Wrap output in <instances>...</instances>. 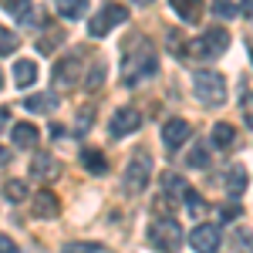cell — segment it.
<instances>
[{"mask_svg":"<svg viewBox=\"0 0 253 253\" xmlns=\"http://www.w3.org/2000/svg\"><path fill=\"white\" fill-rule=\"evenodd\" d=\"M230 47V31L226 27H210L203 38L186 41V58H219Z\"/></svg>","mask_w":253,"mask_h":253,"instance_id":"1","label":"cell"},{"mask_svg":"<svg viewBox=\"0 0 253 253\" xmlns=\"http://www.w3.org/2000/svg\"><path fill=\"white\" fill-rule=\"evenodd\" d=\"M193 88H196V98L203 105H223L226 101V81L219 71H196L193 75Z\"/></svg>","mask_w":253,"mask_h":253,"instance_id":"2","label":"cell"},{"mask_svg":"<svg viewBox=\"0 0 253 253\" xmlns=\"http://www.w3.org/2000/svg\"><path fill=\"white\" fill-rule=\"evenodd\" d=\"M149 179H152V156L149 152H138V156L128 159V166H125V193H145V186H149Z\"/></svg>","mask_w":253,"mask_h":253,"instance_id":"3","label":"cell"},{"mask_svg":"<svg viewBox=\"0 0 253 253\" xmlns=\"http://www.w3.org/2000/svg\"><path fill=\"white\" fill-rule=\"evenodd\" d=\"M182 226L175 223V219H156L152 226H149V240H152V247L159 253H175L182 247Z\"/></svg>","mask_w":253,"mask_h":253,"instance_id":"4","label":"cell"},{"mask_svg":"<svg viewBox=\"0 0 253 253\" xmlns=\"http://www.w3.org/2000/svg\"><path fill=\"white\" fill-rule=\"evenodd\" d=\"M156 47L152 44H138L135 54L128 58V75H125V84H138L142 78H152L156 75Z\"/></svg>","mask_w":253,"mask_h":253,"instance_id":"5","label":"cell"},{"mask_svg":"<svg viewBox=\"0 0 253 253\" xmlns=\"http://www.w3.org/2000/svg\"><path fill=\"white\" fill-rule=\"evenodd\" d=\"M125 17H128V10L122 3H108V7H101L95 17L88 20V34L91 38H105V34L115 31L118 24H125Z\"/></svg>","mask_w":253,"mask_h":253,"instance_id":"6","label":"cell"},{"mask_svg":"<svg viewBox=\"0 0 253 253\" xmlns=\"http://www.w3.org/2000/svg\"><path fill=\"white\" fill-rule=\"evenodd\" d=\"M189 247H193L196 253H216L219 250V226L199 223L196 230H189Z\"/></svg>","mask_w":253,"mask_h":253,"instance_id":"7","label":"cell"},{"mask_svg":"<svg viewBox=\"0 0 253 253\" xmlns=\"http://www.w3.org/2000/svg\"><path fill=\"white\" fill-rule=\"evenodd\" d=\"M189 135H193V128H189V122H186V118H169V122L162 125V145H166V152L182 149Z\"/></svg>","mask_w":253,"mask_h":253,"instance_id":"8","label":"cell"},{"mask_svg":"<svg viewBox=\"0 0 253 253\" xmlns=\"http://www.w3.org/2000/svg\"><path fill=\"white\" fill-rule=\"evenodd\" d=\"M138 125H142V115H138L132 105L118 108L115 115H112V122H108V128H112L115 138H125V135H132V132H138Z\"/></svg>","mask_w":253,"mask_h":253,"instance_id":"9","label":"cell"},{"mask_svg":"<svg viewBox=\"0 0 253 253\" xmlns=\"http://www.w3.org/2000/svg\"><path fill=\"white\" fill-rule=\"evenodd\" d=\"M78 78H81V61L78 58H61L58 68H54V75H51V81H54V88H58V91L75 88Z\"/></svg>","mask_w":253,"mask_h":253,"instance_id":"10","label":"cell"},{"mask_svg":"<svg viewBox=\"0 0 253 253\" xmlns=\"http://www.w3.org/2000/svg\"><path fill=\"white\" fill-rule=\"evenodd\" d=\"M58 213H61L58 196L51 193V189H41V193L34 196V216H38V219H54Z\"/></svg>","mask_w":253,"mask_h":253,"instance_id":"11","label":"cell"},{"mask_svg":"<svg viewBox=\"0 0 253 253\" xmlns=\"http://www.w3.org/2000/svg\"><path fill=\"white\" fill-rule=\"evenodd\" d=\"M61 172L58 159H51V152H38L31 162V179H54Z\"/></svg>","mask_w":253,"mask_h":253,"instance_id":"12","label":"cell"},{"mask_svg":"<svg viewBox=\"0 0 253 253\" xmlns=\"http://www.w3.org/2000/svg\"><path fill=\"white\" fill-rule=\"evenodd\" d=\"M38 142H41V135H38V128H34L31 122L14 125V145H17V149H38Z\"/></svg>","mask_w":253,"mask_h":253,"instance_id":"13","label":"cell"},{"mask_svg":"<svg viewBox=\"0 0 253 253\" xmlns=\"http://www.w3.org/2000/svg\"><path fill=\"white\" fill-rule=\"evenodd\" d=\"M169 3H172V10L186 24H196V20L203 17V0H169Z\"/></svg>","mask_w":253,"mask_h":253,"instance_id":"14","label":"cell"},{"mask_svg":"<svg viewBox=\"0 0 253 253\" xmlns=\"http://www.w3.org/2000/svg\"><path fill=\"white\" fill-rule=\"evenodd\" d=\"M14 81H17V88H31V84L38 81V64L31 58L17 61V64H14Z\"/></svg>","mask_w":253,"mask_h":253,"instance_id":"15","label":"cell"},{"mask_svg":"<svg viewBox=\"0 0 253 253\" xmlns=\"http://www.w3.org/2000/svg\"><path fill=\"white\" fill-rule=\"evenodd\" d=\"M236 138V128L230 125V122H216L213 125V145L216 149H230Z\"/></svg>","mask_w":253,"mask_h":253,"instance_id":"16","label":"cell"},{"mask_svg":"<svg viewBox=\"0 0 253 253\" xmlns=\"http://www.w3.org/2000/svg\"><path fill=\"white\" fill-rule=\"evenodd\" d=\"M81 166H84L88 172H95V175H105V169H108V162H105V156H101L98 149H84V152H81Z\"/></svg>","mask_w":253,"mask_h":253,"instance_id":"17","label":"cell"},{"mask_svg":"<svg viewBox=\"0 0 253 253\" xmlns=\"http://www.w3.org/2000/svg\"><path fill=\"white\" fill-rule=\"evenodd\" d=\"M243 189H247V172L236 166V169H230V175H226V193L230 196H243Z\"/></svg>","mask_w":253,"mask_h":253,"instance_id":"18","label":"cell"},{"mask_svg":"<svg viewBox=\"0 0 253 253\" xmlns=\"http://www.w3.org/2000/svg\"><path fill=\"white\" fill-rule=\"evenodd\" d=\"M84 10H88V0H58V14L61 17H81V14H84Z\"/></svg>","mask_w":253,"mask_h":253,"instance_id":"19","label":"cell"},{"mask_svg":"<svg viewBox=\"0 0 253 253\" xmlns=\"http://www.w3.org/2000/svg\"><path fill=\"white\" fill-rule=\"evenodd\" d=\"M54 105H58V101H54L51 95H31V98H24V108H27V112H41V115H44V112H51Z\"/></svg>","mask_w":253,"mask_h":253,"instance_id":"20","label":"cell"},{"mask_svg":"<svg viewBox=\"0 0 253 253\" xmlns=\"http://www.w3.org/2000/svg\"><path fill=\"white\" fill-rule=\"evenodd\" d=\"M186 166H193V169H206V166H210V152H206V145H203V142H196L193 149H189Z\"/></svg>","mask_w":253,"mask_h":253,"instance_id":"21","label":"cell"},{"mask_svg":"<svg viewBox=\"0 0 253 253\" xmlns=\"http://www.w3.org/2000/svg\"><path fill=\"white\" fill-rule=\"evenodd\" d=\"M182 203H186L189 216H203L206 213V203H203V196L196 193V189H186V193H182Z\"/></svg>","mask_w":253,"mask_h":253,"instance_id":"22","label":"cell"},{"mask_svg":"<svg viewBox=\"0 0 253 253\" xmlns=\"http://www.w3.org/2000/svg\"><path fill=\"white\" fill-rule=\"evenodd\" d=\"M61 253H101V243H88V240H71L64 243Z\"/></svg>","mask_w":253,"mask_h":253,"instance_id":"23","label":"cell"},{"mask_svg":"<svg viewBox=\"0 0 253 253\" xmlns=\"http://www.w3.org/2000/svg\"><path fill=\"white\" fill-rule=\"evenodd\" d=\"M14 51H17V34L7 31V27H0V58L14 54Z\"/></svg>","mask_w":253,"mask_h":253,"instance_id":"24","label":"cell"},{"mask_svg":"<svg viewBox=\"0 0 253 253\" xmlns=\"http://www.w3.org/2000/svg\"><path fill=\"white\" fill-rule=\"evenodd\" d=\"M162 186H166V189H169L172 196H179V199H182V193H186L182 179H179V175H172V172H166V175H162Z\"/></svg>","mask_w":253,"mask_h":253,"instance_id":"25","label":"cell"},{"mask_svg":"<svg viewBox=\"0 0 253 253\" xmlns=\"http://www.w3.org/2000/svg\"><path fill=\"white\" fill-rule=\"evenodd\" d=\"M3 193H7V199H14V203H20V199L27 196V186H24L20 179H14V182H7V186H3Z\"/></svg>","mask_w":253,"mask_h":253,"instance_id":"26","label":"cell"},{"mask_svg":"<svg viewBox=\"0 0 253 253\" xmlns=\"http://www.w3.org/2000/svg\"><path fill=\"white\" fill-rule=\"evenodd\" d=\"M91 118H95V108H91V105H84V108H81V115H78V132H81V135L91 128Z\"/></svg>","mask_w":253,"mask_h":253,"instance_id":"27","label":"cell"},{"mask_svg":"<svg viewBox=\"0 0 253 253\" xmlns=\"http://www.w3.org/2000/svg\"><path fill=\"white\" fill-rule=\"evenodd\" d=\"M213 14H216V17H233L236 7L230 3V0H213Z\"/></svg>","mask_w":253,"mask_h":253,"instance_id":"28","label":"cell"},{"mask_svg":"<svg viewBox=\"0 0 253 253\" xmlns=\"http://www.w3.org/2000/svg\"><path fill=\"white\" fill-rule=\"evenodd\" d=\"M101 81H105V64H95L88 75V88H101Z\"/></svg>","mask_w":253,"mask_h":253,"instance_id":"29","label":"cell"},{"mask_svg":"<svg viewBox=\"0 0 253 253\" xmlns=\"http://www.w3.org/2000/svg\"><path fill=\"white\" fill-rule=\"evenodd\" d=\"M0 253H20V247L7 233H0Z\"/></svg>","mask_w":253,"mask_h":253,"instance_id":"30","label":"cell"},{"mask_svg":"<svg viewBox=\"0 0 253 253\" xmlns=\"http://www.w3.org/2000/svg\"><path fill=\"white\" fill-rule=\"evenodd\" d=\"M3 7H7V10H14V14H24V10L31 7V0H3Z\"/></svg>","mask_w":253,"mask_h":253,"instance_id":"31","label":"cell"},{"mask_svg":"<svg viewBox=\"0 0 253 253\" xmlns=\"http://www.w3.org/2000/svg\"><path fill=\"white\" fill-rule=\"evenodd\" d=\"M7 162H10V149H7V145H0V166H7Z\"/></svg>","mask_w":253,"mask_h":253,"instance_id":"32","label":"cell"},{"mask_svg":"<svg viewBox=\"0 0 253 253\" xmlns=\"http://www.w3.org/2000/svg\"><path fill=\"white\" fill-rule=\"evenodd\" d=\"M243 17H250V0H243Z\"/></svg>","mask_w":253,"mask_h":253,"instance_id":"33","label":"cell"},{"mask_svg":"<svg viewBox=\"0 0 253 253\" xmlns=\"http://www.w3.org/2000/svg\"><path fill=\"white\" fill-rule=\"evenodd\" d=\"M132 3H138V7H149V3H152V0H132Z\"/></svg>","mask_w":253,"mask_h":253,"instance_id":"34","label":"cell"},{"mask_svg":"<svg viewBox=\"0 0 253 253\" xmlns=\"http://www.w3.org/2000/svg\"><path fill=\"white\" fill-rule=\"evenodd\" d=\"M0 88H3V75H0Z\"/></svg>","mask_w":253,"mask_h":253,"instance_id":"35","label":"cell"}]
</instances>
